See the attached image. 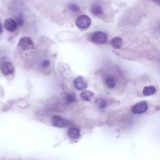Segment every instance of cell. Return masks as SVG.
<instances>
[{
  "label": "cell",
  "instance_id": "1",
  "mask_svg": "<svg viewBox=\"0 0 160 160\" xmlns=\"http://www.w3.org/2000/svg\"><path fill=\"white\" fill-rule=\"evenodd\" d=\"M91 23L90 18L87 15H81L76 19V24L77 27L81 29H88Z\"/></svg>",
  "mask_w": 160,
  "mask_h": 160
},
{
  "label": "cell",
  "instance_id": "2",
  "mask_svg": "<svg viewBox=\"0 0 160 160\" xmlns=\"http://www.w3.org/2000/svg\"><path fill=\"white\" fill-rule=\"evenodd\" d=\"M108 37L105 32L102 31H96L91 35V41L97 44H102L107 41Z\"/></svg>",
  "mask_w": 160,
  "mask_h": 160
},
{
  "label": "cell",
  "instance_id": "3",
  "mask_svg": "<svg viewBox=\"0 0 160 160\" xmlns=\"http://www.w3.org/2000/svg\"><path fill=\"white\" fill-rule=\"evenodd\" d=\"M148 109V104L146 101H141L135 104L131 108V112L135 114L144 113Z\"/></svg>",
  "mask_w": 160,
  "mask_h": 160
},
{
  "label": "cell",
  "instance_id": "4",
  "mask_svg": "<svg viewBox=\"0 0 160 160\" xmlns=\"http://www.w3.org/2000/svg\"><path fill=\"white\" fill-rule=\"evenodd\" d=\"M51 121L52 125L58 128H65L69 124V121L66 119L56 115L52 117Z\"/></svg>",
  "mask_w": 160,
  "mask_h": 160
},
{
  "label": "cell",
  "instance_id": "5",
  "mask_svg": "<svg viewBox=\"0 0 160 160\" xmlns=\"http://www.w3.org/2000/svg\"><path fill=\"white\" fill-rule=\"evenodd\" d=\"M0 69L2 73L5 76L12 74L14 72V68L12 62L9 61H4L0 66Z\"/></svg>",
  "mask_w": 160,
  "mask_h": 160
},
{
  "label": "cell",
  "instance_id": "6",
  "mask_svg": "<svg viewBox=\"0 0 160 160\" xmlns=\"http://www.w3.org/2000/svg\"><path fill=\"white\" fill-rule=\"evenodd\" d=\"M18 46L22 50H31L33 49L34 44L32 40L30 38L24 37L20 39L18 43Z\"/></svg>",
  "mask_w": 160,
  "mask_h": 160
},
{
  "label": "cell",
  "instance_id": "7",
  "mask_svg": "<svg viewBox=\"0 0 160 160\" xmlns=\"http://www.w3.org/2000/svg\"><path fill=\"white\" fill-rule=\"evenodd\" d=\"M73 84L76 89L79 91H82L87 88L88 82L82 76H78L74 80Z\"/></svg>",
  "mask_w": 160,
  "mask_h": 160
},
{
  "label": "cell",
  "instance_id": "8",
  "mask_svg": "<svg viewBox=\"0 0 160 160\" xmlns=\"http://www.w3.org/2000/svg\"><path fill=\"white\" fill-rule=\"evenodd\" d=\"M4 26L8 31L14 32L17 29L18 24L14 19L12 18H8L4 21Z\"/></svg>",
  "mask_w": 160,
  "mask_h": 160
},
{
  "label": "cell",
  "instance_id": "9",
  "mask_svg": "<svg viewBox=\"0 0 160 160\" xmlns=\"http://www.w3.org/2000/svg\"><path fill=\"white\" fill-rule=\"evenodd\" d=\"M91 12L97 17H101L104 14V11L100 4L98 2L93 3L91 7Z\"/></svg>",
  "mask_w": 160,
  "mask_h": 160
},
{
  "label": "cell",
  "instance_id": "10",
  "mask_svg": "<svg viewBox=\"0 0 160 160\" xmlns=\"http://www.w3.org/2000/svg\"><path fill=\"white\" fill-rule=\"evenodd\" d=\"M68 136L72 139H76L80 136V130L76 128H71L68 131Z\"/></svg>",
  "mask_w": 160,
  "mask_h": 160
},
{
  "label": "cell",
  "instance_id": "11",
  "mask_svg": "<svg viewBox=\"0 0 160 160\" xmlns=\"http://www.w3.org/2000/svg\"><path fill=\"white\" fill-rule=\"evenodd\" d=\"M104 83L106 86L109 89H113L116 87V80L113 76H108L104 79Z\"/></svg>",
  "mask_w": 160,
  "mask_h": 160
},
{
  "label": "cell",
  "instance_id": "12",
  "mask_svg": "<svg viewBox=\"0 0 160 160\" xmlns=\"http://www.w3.org/2000/svg\"><path fill=\"white\" fill-rule=\"evenodd\" d=\"M156 91V88L154 86H145L142 90V94L145 96H149L154 94Z\"/></svg>",
  "mask_w": 160,
  "mask_h": 160
},
{
  "label": "cell",
  "instance_id": "13",
  "mask_svg": "<svg viewBox=\"0 0 160 160\" xmlns=\"http://www.w3.org/2000/svg\"><path fill=\"white\" fill-rule=\"evenodd\" d=\"M123 44L122 39L119 37H115L111 41V45L115 49H119Z\"/></svg>",
  "mask_w": 160,
  "mask_h": 160
},
{
  "label": "cell",
  "instance_id": "14",
  "mask_svg": "<svg viewBox=\"0 0 160 160\" xmlns=\"http://www.w3.org/2000/svg\"><path fill=\"white\" fill-rule=\"evenodd\" d=\"M80 95L82 100L86 101H89L92 99V97L94 96V93L91 91L86 90V91H83Z\"/></svg>",
  "mask_w": 160,
  "mask_h": 160
},
{
  "label": "cell",
  "instance_id": "15",
  "mask_svg": "<svg viewBox=\"0 0 160 160\" xmlns=\"http://www.w3.org/2000/svg\"><path fill=\"white\" fill-rule=\"evenodd\" d=\"M76 94L72 92L68 93L65 96V101L67 104H71L74 101H76Z\"/></svg>",
  "mask_w": 160,
  "mask_h": 160
},
{
  "label": "cell",
  "instance_id": "16",
  "mask_svg": "<svg viewBox=\"0 0 160 160\" xmlns=\"http://www.w3.org/2000/svg\"><path fill=\"white\" fill-rule=\"evenodd\" d=\"M97 106L99 109H104L108 106V102L103 98H100L97 101Z\"/></svg>",
  "mask_w": 160,
  "mask_h": 160
},
{
  "label": "cell",
  "instance_id": "17",
  "mask_svg": "<svg viewBox=\"0 0 160 160\" xmlns=\"http://www.w3.org/2000/svg\"><path fill=\"white\" fill-rule=\"evenodd\" d=\"M68 8L69 9L70 11H71L72 12H77L80 9L79 6L77 4H76V3H71V4H69L68 5Z\"/></svg>",
  "mask_w": 160,
  "mask_h": 160
},
{
  "label": "cell",
  "instance_id": "18",
  "mask_svg": "<svg viewBox=\"0 0 160 160\" xmlns=\"http://www.w3.org/2000/svg\"><path fill=\"white\" fill-rule=\"evenodd\" d=\"M50 64H51V62L48 59H44L41 60L40 62V66L42 68H47L50 66Z\"/></svg>",
  "mask_w": 160,
  "mask_h": 160
},
{
  "label": "cell",
  "instance_id": "19",
  "mask_svg": "<svg viewBox=\"0 0 160 160\" xmlns=\"http://www.w3.org/2000/svg\"><path fill=\"white\" fill-rule=\"evenodd\" d=\"M16 22H17V24L19 26H22L23 24L24 19H23V17H22V14H19L16 17Z\"/></svg>",
  "mask_w": 160,
  "mask_h": 160
},
{
  "label": "cell",
  "instance_id": "20",
  "mask_svg": "<svg viewBox=\"0 0 160 160\" xmlns=\"http://www.w3.org/2000/svg\"><path fill=\"white\" fill-rule=\"evenodd\" d=\"M156 4H158V5H160V0H152Z\"/></svg>",
  "mask_w": 160,
  "mask_h": 160
},
{
  "label": "cell",
  "instance_id": "21",
  "mask_svg": "<svg viewBox=\"0 0 160 160\" xmlns=\"http://www.w3.org/2000/svg\"><path fill=\"white\" fill-rule=\"evenodd\" d=\"M2 32V24L0 22V34H1Z\"/></svg>",
  "mask_w": 160,
  "mask_h": 160
},
{
  "label": "cell",
  "instance_id": "22",
  "mask_svg": "<svg viewBox=\"0 0 160 160\" xmlns=\"http://www.w3.org/2000/svg\"><path fill=\"white\" fill-rule=\"evenodd\" d=\"M159 32H160V24H159Z\"/></svg>",
  "mask_w": 160,
  "mask_h": 160
}]
</instances>
